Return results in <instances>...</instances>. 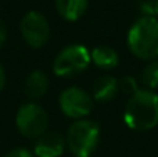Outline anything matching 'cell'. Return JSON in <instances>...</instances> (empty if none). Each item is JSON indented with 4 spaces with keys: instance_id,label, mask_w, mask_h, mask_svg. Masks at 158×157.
I'll use <instances>...</instances> for the list:
<instances>
[{
    "instance_id": "cell-6",
    "label": "cell",
    "mask_w": 158,
    "mask_h": 157,
    "mask_svg": "<svg viewBox=\"0 0 158 157\" xmlns=\"http://www.w3.org/2000/svg\"><path fill=\"white\" fill-rule=\"evenodd\" d=\"M58 103L61 111L74 120H83L93 110V97L86 91L77 86L61 92Z\"/></svg>"
},
{
    "instance_id": "cell-2",
    "label": "cell",
    "mask_w": 158,
    "mask_h": 157,
    "mask_svg": "<svg viewBox=\"0 0 158 157\" xmlns=\"http://www.w3.org/2000/svg\"><path fill=\"white\" fill-rule=\"evenodd\" d=\"M129 50L142 60L158 58V18L144 15L131 27L128 33Z\"/></svg>"
},
{
    "instance_id": "cell-8",
    "label": "cell",
    "mask_w": 158,
    "mask_h": 157,
    "mask_svg": "<svg viewBox=\"0 0 158 157\" xmlns=\"http://www.w3.org/2000/svg\"><path fill=\"white\" fill-rule=\"evenodd\" d=\"M67 146L65 138L60 134L50 132L43 134L35 145L36 157H60L64 153Z\"/></svg>"
},
{
    "instance_id": "cell-12",
    "label": "cell",
    "mask_w": 158,
    "mask_h": 157,
    "mask_svg": "<svg viewBox=\"0 0 158 157\" xmlns=\"http://www.w3.org/2000/svg\"><path fill=\"white\" fill-rule=\"evenodd\" d=\"M49 79L42 71H33L28 75L25 82V92L31 99H39L47 92Z\"/></svg>"
},
{
    "instance_id": "cell-16",
    "label": "cell",
    "mask_w": 158,
    "mask_h": 157,
    "mask_svg": "<svg viewBox=\"0 0 158 157\" xmlns=\"http://www.w3.org/2000/svg\"><path fill=\"white\" fill-rule=\"evenodd\" d=\"M4 42H6V27H4V24L0 21V49H2V46L4 45Z\"/></svg>"
},
{
    "instance_id": "cell-3",
    "label": "cell",
    "mask_w": 158,
    "mask_h": 157,
    "mask_svg": "<svg viewBox=\"0 0 158 157\" xmlns=\"http://www.w3.org/2000/svg\"><path fill=\"white\" fill-rule=\"evenodd\" d=\"M100 141V128L90 120H77L67 134V146L75 157H89Z\"/></svg>"
},
{
    "instance_id": "cell-14",
    "label": "cell",
    "mask_w": 158,
    "mask_h": 157,
    "mask_svg": "<svg viewBox=\"0 0 158 157\" xmlns=\"http://www.w3.org/2000/svg\"><path fill=\"white\" fill-rule=\"evenodd\" d=\"M119 89H122L125 93H129L132 96L139 91V86H137V82L133 77H123L122 81H119Z\"/></svg>"
},
{
    "instance_id": "cell-1",
    "label": "cell",
    "mask_w": 158,
    "mask_h": 157,
    "mask_svg": "<svg viewBox=\"0 0 158 157\" xmlns=\"http://www.w3.org/2000/svg\"><path fill=\"white\" fill-rule=\"evenodd\" d=\"M123 121L135 131H148L157 127L158 95L150 89H139L126 103Z\"/></svg>"
},
{
    "instance_id": "cell-9",
    "label": "cell",
    "mask_w": 158,
    "mask_h": 157,
    "mask_svg": "<svg viewBox=\"0 0 158 157\" xmlns=\"http://www.w3.org/2000/svg\"><path fill=\"white\" fill-rule=\"evenodd\" d=\"M119 91V81L111 75L100 77L93 83V99L97 102H110Z\"/></svg>"
},
{
    "instance_id": "cell-17",
    "label": "cell",
    "mask_w": 158,
    "mask_h": 157,
    "mask_svg": "<svg viewBox=\"0 0 158 157\" xmlns=\"http://www.w3.org/2000/svg\"><path fill=\"white\" fill-rule=\"evenodd\" d=\"M4 83H6V74H4L3 67L0 66V92H2L3 88H4Z\"/></svg>"
},
{
    "instance_id": "cell-15",
    "label": "cell",
    "mask_w": 158,
    "mask_h": 157,
    "mask_svg": "<svg viewBox=\"0 0 158 157\" xmlns=\"http://www.w3.org/2000/svg\"><path fill=\"white\" fill-rule=\"evenodd\" d=\"M6 157H35V155H32V153L27 149H14Z\"/></svg>"
},
{
    "instance_id": "cell-13",
    "label": "cell",
    "mask_w": 158,
    "mask_h": 157,
    "mask_svg": "<svg viewBox=\"0 0 158 157\" xmlns=\"http://www.w3.org/2000/svg\"><path fill=\"white\" fill-rule=\"evenodd\" d=\"M142 81L150 91L158 89V58L147 64L142 72Z\"/></svg>"
},
{
    "instance_id": "cell-10",
    "label": "cell",
    "mask_w": 158,
    "mask_h": 157,
    "mask_svg": "<svg viewBox=\"0 0 158 157\" xmlns=\"http://www.w3.org/2000/svg\"><path fill=\"white\" fill-rule=\"evenodd\" d=\"M90 60L101 70H112L118 66V53L110 46H97L90 52Z\"/></svg>"
},
{
    "instance_id": "cell-11",
    "label": "cell",
    "mask_w": 158,
    "mask_h": 157,
    "mask_svg": "<svg viewBox=\"0 0 158 157\" xmlns=\"http://www.w3.org/2000/svg\"><path fill=\"white\" fill-rule=\"evenodd\" d=\"M57 11L67 21H77L85 14L87 0H56Z\"/></svg>"
},
{
    "instance_id": "cell-4",
    "label": "cell",
    "mask_w": 158,
    "mask_h": 157,
    "mask_svg": "<svg viewBox=\"0 0 158 157\" xmlns=\"http://www.w3.org/2000/svg\"><path fill=\"white\" fill-rule=\"evenodd\" d=\"M90 52L82 45L64 47L54 60V74L58 77H74L81 74L90 64Z\"/></svg>"
},
{
    "instance_id": "cell-7",
    "label": "cell",
    "mask_w": 158,
    "mask_h": 157,
    "mask_svg": "<svg viewBox=\"0 0 158 157\" xmlns=\"http://www.w3.org/2000/svg\"><path fill=\"white\" fill-rule=\"evenodd\" d=\"M21 33L31 47L44 46L50 38V27L47 19L38 11H29L21 21Z\"/></svg>"
},
{
    "instance_id": "cell-18",
    "label": "cell",
    "mask_w": 158,
    "mask_h": 157,
    "mask_svg": "<svg viewBox=\"0 0 158 157\" xmlns=\"http://www.w3.org/2000/svg\"><path fill=\"white\" fill-rule=\"evenodd\" d=\"M151 6H153V14L156 15V18H157L158 17V0H154Z\"/></svg>"
},
{
    "instance_id": "cell-5",
    "label": "cell",
    "mask_w": 158,
    "mask_h": 157,
    "mask_svg": "<svg viewBox=\"0 0 158 157\" xmlns=\"http://www.w3.org/2000/svg\"><path fill=\"white\" fill-rule=\"evenodd\" d=\"M18 131L27 138H40L46 134L49 118L43 108L36 103H27L19 107L15 117Z\"/></svg>"
}]
</instances>
